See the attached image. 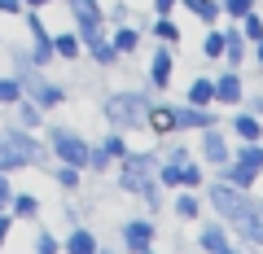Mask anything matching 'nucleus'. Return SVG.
Returning <instances> with one entry per match:
<instances>
[{
    "mask_svg": "<svg viewBox=\"0 0 263 254\" xmlns=\"http://www.w3.org/2000/svg\"><path fill=\"white\" fill-rule=\"evenodd\" d=\"M13 210H18L22 219H35L40 215V202L31 198V193H18V198H13Z\"/></svg>",
    "mask_w": 263,
    "mask_h": 254,
    "instance_id": "4be33fe9",
    "label": "nucleus"
},
{
    "mask_svg": "<svg viewBox=\"0 0 263 254\" xmlns=\"http://www.w3.org/2000/svg\"><path fill=\"white\" fill-rule=\"evenodd\" d=\"M123 241H127L132 254H145L154 245V224H149V219H132V224L123 228Z\"/></svg>",
    "mask_w": 263,
    "mask_h": 254,
    "instance_id": "0eeeda50",
    "label": "nucleus"
},
{
    "mask_svg": "<svg viewBox=\"0 0 263 254\" xmlns=\"http://www.w3.org/2000/svg\"><path fill=\"white\" fill-rule=\"evenodd\" d=\"M176 215L180 219H197V198H193V193H180V198H176Z\"/></svg>",
    "mask_w": 263,
    "mask_h": 254,
    "instance_id": "393cba45",
    "label": "nucleus"
},
{
    "mask_svg": "<svg viewBox=\"0 0 263 254\" xmlns=\"http://www.w3.org/2000/svg\"><path fill=\"white\" fill-rule=\"evenodd\" d=\"M215 101V79H193L189 84V105H211Z\"/></svg>",
    "mask_w": 263,
    "mask_h": 254,
    "instance_id": "4468645a",
    "label": "nucleus"
},
{
    "mask_svg": "<svg viewBox=\"0 0 263 254\" xmlns=\"http://www.w3.org/2000/svg\"><path fill=\"white\" fill-rule=\"evenodd\" d=\"M228 232L219 224H211V228H202V250H211V254H228Z\"/></svg>",
    "mask_w": 263,
    "mask_h": 254,
    "instance_id": "ddd939ff",
    "label": "nucleus"
},
{
    "mask_svg": "<svg viewBox=\"0 0 263 254\" xmlns=\"http://www.w3.org/2000/svg\"><path fill=\"white\" fill-rule=\"evenodd\" d=\"M9 202H13V188H9V180H5V171H0V210L9 206Z\"/></svg>",
    "mask_w": 263,
    "mask_h": 254,
    "instance_id": "c9c22d12",
    "label": "nucleus"
},
{
    "mask_svg": "<svg viewBox=\"0 0 263 254\" xmlns=\"http://www.w3.org/2000/svg\"><path fill=\"white\" fill-rule=\"evenodd\" d=\"M27 22H31V35H35V62L44 66V62H53V57H57V53H53V35H48V27L35 18V13H31Z\"/></svg>",
    "mask_w": 263,
    "mask_h": 254,
    "instance_id": "1a4fd4ad",
    "label": "nucleus"
},
{
    "mask_svg": "<svg viewBox=\"0 0 263 254\" xmlns=\"http://www.w3.org/2000/svg\"><path fill=\"white\" fill-rule=\"evenodd\" d=\"M40 145L31 141L27 132H0V171H13V167H31V162H40Z\"/></svg>",
    "mask_w": 263,
    "mask_h": 254,
    "instance_id": "20e7f679",
    "label": "nucleus"
},
{
    "mask_svg": "<svg viewBox=\"0 0 263 254\" xmlns=\"http://www.w3.org/2000/svg\"><path fill=\"white\" fill-rule=\"evenodd\" d=\"M154 171H158V158H154V153H123L119 184L127 188V193H145L149 202H158V184H154Z\"/></svg>",
    "mask_w": 263,
    "mask_h": 254,
    "instance_id": "f257e3e1",
    "label": "nucleus"
},
{
    "mask_svg": "<svg viewBox=\"0 0 263 254\" xmlns=\"http://www.w3.org/2000/svg\"><path fill=\"white\" fill-rule=\"evenodd\" d=\"M202 53H206V57H219V53H224V31H211V35L202 40Z\"/></svg>",
    "mask_w": 263,
    "mask_h": 254,
    "instance_id": "cd10ccee",
    "label": "nucleus"
},
{
    "mask_svg": "<svg viewBox=\"0 0 263 254\" xmlns=\"http://www.w3.org/2000/svg\"><path fill=\"white\" fill-rule=\"evenodd\" d=\"M241 35H246V40H254V44L263 40V22L254 18V13H246V18H241Z\"/></svg>",
    "mask_w": 263,
    "mask_h": 254,
    "instance_id": "bb28decb",
    "label": "nucleus"
},
{
    "mask_svg": "<svg viewBox=\"0 0 263 254\" xmlns=\"http://www.w3.org/2000/svg\"><path fill=\"white\" fill-rule=\"evenodd\" d=\"M9 101H22V84L18 79H0V105H9Z\"/></svg>",
    "mask_w": 263,
    "mask_h": 254,
    "instance_id": "a878e982",
    "label": "nucleus"
},
{
    "mask_svg": "<svg viewBox=\"0 0 263 254\" xmlns=\"http://www.w3.org/2000/svg\"><path fill=\"white\" fill-rule=\"evenodd\" d=\"M22 5H48V0H22Z\"/></svg>",
    "mask_w": 263,
    "mask_h": 254,
    "instance_id": "79ce46f5",
    "label": "nucleus"
},
{
    "mask_svg": "<svg viewBox=\"0 0 263 254\" xmlns=\"http://www.w3.org/2000/svg\"><path fill=\"white\" fill-rule=\"evenodd\" d=\"M35 250H44V254H53V250H57V237H48V232H40V237H35Z\"/></svg>",
    "mask_w": 263,
    "mask_h": 254,
    "instance_id": "e433bc0d",
    "label": "nucleus"
},
{
    "mask_svg": "<svg viewBox=\"0 0 263 254\" xmlns=\"http://www.w3.org/2000/svg\"><path fill=\"white\" fill-rule=\"evenodd\" d=\"M233 127H237V136H241V141H259V136H263V123L250 119V114H237Z\"/></svg>",
    "mask_w": 263,
    "mask_h": 254,
    "instance_id": "a211bd4d",
    "label": "nucleus"
},
{
    "mask_svg": "<svg viewBox=\"0 0 263 254\" xmlns=\"http://www.w3.org/2000/svg\"><path fill=\"white\" fill-rule=\"evenodd\" d=\"M66 250H70V254H92L97 250V237L84 232V228H75V232L66 237Z\"/></svg>",
    "mask_w": 263,
    "mask_h": 254,
    "instance_id": "f3484780",
    "label": "nucleus"
},
{
    "mask_svg": "<svg viewBox=\"0 0 263 254\" xmlns=\"http://www.w3.org/2000/svg\"><path fill=\"white\" fill-rule=\"evenodd\" d=\"M101 149L110 153V158H123V153H127V145H123V136L114 132V136H105V141H101Z\"/></svg>",
    "mask_w": 263,
    "mask_h": 254,
    "instance_id": "c85d7f7f",
    "label": "nucleus"
},
{
    "mask_svg": "<svg viewBox=\"0 0 263 254\" xmlns=\"http://www.w3.org/2000/svg\"><path fill=\"white\" fill-rule=\"evenodd\" d=\"M180 184H184V188H193V184H202V171H197L193 162H184V167H180Z\"/></svg>",
    "mask_w": 263,
    "mask_h": 254,
    "instance_id": "72a5a7b5",
    "label": "nucleus"
},
{
    "mask_svg": "<svg viewBox=\"0 0 263 254\" xmlns=\"http://www.w3.org/2000/svg\"><path fill=\"white\" fill-rule=\"evenodd\" d=\"M219 5H224V13H233V18H246L254 0H219Z\"/></svg>",
    "mask_w": 263,
    "mask_h": 254,
    "instance_id": "2f4dec72",
    "label": "nucleus"
},
{
    "mask_svg": "<svg viewBox=\"0 0 263 254\" xmlns=\"http://www.w3.org/2000/svg\"><path fill=\"white\" fill-rule=\"evenodd\" d=\"M149 84H154V88H167V84H171V53H167V48L154 53V62H149Z\"/></svg>",
    "mask_w": 263,
    "mask_h": 254,
    "instance_id": "f8f14e48",
    "label": "nucleus"
},
{
    "mask_svg": "<svg viewBox=\"0 0 263 254\" xmlns=\"http://www.w3.org/2000/svg\"><path fill=\"white\" fill-rule=\"evenodd\" d=\"M259 62H263V40H259Z\"/></svg>",
    "mask_w": 263,
    "mask_h": 254,
    "instance_id": "37998d69",
    "label": "nucleus"
},
{
    "mask_svg": "<svg viewBox=\"0 0 263 254\" xmlns=\"http://www.w3.org/2000/svg\"><path fill=\"white\" fill-rule=\"evenodd\" d=\"M154 9H158V13H171V9H176V0H154Z\"/></svg>",
    "mask_w": 263,
    "mask_h": 254,
    "instance_id": "ea45409f",
    "label": "nucleus"
},
{
    "mask_svg": "<svg viewBox=\"0 0 263 254\" xmlns=\"http://www.w3.org/2000/svg\"><path fill=\"white\" fill-rule=\"evenodd\" d=\"M22 9V0H0V13H18Z\"/></svg>",
    "mask_w": 263,
    "mask_h": 254,
    "instance_id": "4c0bfd02",
    "label": "nucleus"
},
{
    "mask_svg": "<svg viewBox=\"0 0 263 254\" xmlns=\"http://www.w3.org/2000/svg\"><path fill=\"white\" fill-rule=\"evenodd\" d=\"M211 206H215V210H219V215H224L233 228L241 224V219H250V215H263V202L246 198L241 188H237V184H228V180L211 188Z\"/></svg>",
    "mask_w": 263,
    "mask_h": 254,
    "instance_id": "f03ea898",
    "label": "nucleus"
},
{
    "mask_svg": "<svg viewBox=\"0 0 263 254\" xmlns=\"http://www.w3.org/2000/svg\"><path fill=\"white\" fill-rule=\"evenodd\" d=\"M237 158H241V162H250V167H259V171H263V149H259V141H246L241 149H237Z\"/></svg>",
    "mask_w": 263,
    "mask_h": 254,
    "instance_id": "5701e85b",
    "label": "nucleus"
},
{
    "mask_svg": "<svg viewBox=\"0 0 263 254\" xmlns=\"http://www.w3.org/2000/svg\"><path fill=\"white\" fill-rule=\"evenodd\" d=\"M53 153H57L62 162H70V167H88V153H92V149H88V141H84L79 132L57 127V132H53Z\"/></svg>",
    "mask_w": 263,
    "mask_h": 254,
    "instance_id": "39448f33",
    "label": "nucleus"
},
{
    "mask_svg": "<svg viewBox=\"0 0 263 254\" xmlns=\"http://www.w3.org/2000/svg\"><path fill=\"white\" fill-rule=\"evenodd\" d=\"M22 84L31 88V101H35L40 110H53V105H62V96H66L57 84H48V79H40V75H27Z\"/></svg>",
    "mask_w": 263,
    "mask_h": 254,
    "instance_id": "423d86ee",
    "label": "nucleus"
},
{
    "mask_svg": "<svg viewBox=\"0 0 263 254\" xmlns=\"http://www.w3.org/2000/svg\"><path fill=\"white\" fill-rule=\"evenodd\" d=\"M136 44H141V35H136V31H132V27H123L119 35H114V53H132V48H136Z\"/></svg>",
    "mask_w": 263,
    "mask_h": 254,
    "instance_id": "b1692460",
    "label": "nucleus"
},
{
    "mask_svg": "<svg viewBox=\"0 0 263 254\" xmlns=\"http://www.w3.org/2000/svg\"><path fill=\"white\" fill-rule=\"evenodd\" d=\"M184 5H189V9H193L202 22H215L219 13H224V5H219V0H184Z\"/></svg>",
    "mask_w": 263,
    "mask_h": 254,
    "instance_id": "aec40b11",
    "label": "nucleus"
},
{
    "mask_svg": "<svg viewBox=\"0 0 263 254\" xmlns=\"http://www.w3.org/2000/svg\"><path fill=\"white\" fill-rule=\"evenodd\" d=\"M5 237H9V215L0 210V245H5Z\"/></svg>",
    "mask_w": 263,
    "mask_h": 254,
    "instance_id": "58836bf2",
    "label": "nucleus"
},
{
    "mask_svg": "<svg viewBox=\"0 0 263 254\" xmlns=\"http://www.w3.org/2000/svg\"><path fill=\"white\" fill-rule=\"evenodd\" d=\"M215 101L219 105H237L241 101V75H237V70H228V75L215 79Z\"/></svg>",
    "mask_w": 263,
    "mask_h": 254,
    "instance_id": "9b49d317",
    "label": "nucleus"
},
{
    "mask_svg": "<svg viewBox=\"0 0 263 254\" xmlns=\"http://www.w3.org/2000/svg\"><path fill=\"white\" fill-rule=\"evenodd\" d=\"M57 184H62V188H75V184H79V167H70V162H66V167L57 171Z\"/></svg>",
    "mask_w": 263,
    "mask_h": 254,
    "instance_id": "473e14b6",
    "label": "nucleus"
},
{
    "mask_svg": "<svg viewBox=\"0 0 263 254\" xmlns=\"http://www.w3.org/2000/svg\"><path fill=\"white\" fill-rule=\"evenodd\" d=\"M18 119H22V127H35V123H40V105H35V101H22Z\"/></svg>",
    "mask_w": 263,
    "mask_h": 254,
    "instance_id": "7c9ffc66",
    "label": "nucleus"
},
{
    "mask_svg": "<svg viewBox=\"0 0 263 254\" xmlns=\"http://www.w3.org/2000/svg\"><path fill=\"white\" fill-rule=\"evenodd\" d=\"M154 35H158V40H167V44H176V40H180V27H176V22H167V18H162L158 27H154Z\"/></svg>",
    "mask_w": 263,
    "mask_h": 254,
    "instance_id": "c756f323",
    "label": "nucleus"
},
{
    "mask_svg": "<svg viewBox=\"0 0 263 254\" xmlns=\"http://www.w3.org/2000/svg\"><path fill=\"white\" fill-rule=\"evenodd\" d=\"M254 175H259V167H250V162H241V158H237L233 167H228V184H237V188L254 184Z\"/></svg>",
    "mask_w": 263,
    "mask_h": 254,
    "instance_id": "dca6fc26",
    "label": "nucleus"
},
{
    "mask_svg": "<svg viewBox=\"0 0 263 254\" xmlns=\"http://www.w3.org/2000/svg\"><path fill=\"white\" fill-rule=\"evenodd\" d=\"M176 127H215V114L206 110V105H184V110H176Z\"/></svg>",
    "mask_w": 263,
    "mask_h": 254,
    "instance_id": "6e6552de",
    "label": "nucleus"
},
{
    "mask_svg": "<svg viewBox=\"0 0 263 254\" xmlns=\"http://www.w3.org/2000/svg\"><path fill=\"white\" fill-rule=\"evenodd\" d=\"M154 127V132H171V127H176V110H171V105H149V119H145Z\"/></svg>",
    "mask_w": 263,
    "mask_h": 254,
    "instance_id": "2eb2a0df",
    "label": "nucleus"
},
{
    "mask_svg": "<svg viewBox=\"0 0 263 254\" xmlns=\"http://www.w3.org/2000/svg\"><path fill=\"white\" fill-rule=\"evenodd\" d=\"M250 105H254V114H263V96H254V101H250Z\"/></svg>",
    "mask_w": 263,
    "mask_h": 254,
    "instance_id": "a19ab883",
    "label": "nucleus"
},
{
    "mask_svg": "<svg viewBox=\"0 0 263 254\" xmlns=\"http://www.w3.org/2000/svg\"><path fill=\"white\" fill-rule=\"evenodd\" d=\"M224 53H228V62H233V66L246 57V35H241V31H228V35H224Z\"/></svg>",
    "mask_w": 263,
    "mask_h": 254,
    "instance_id": "412c9836",
    "label": "nucleus"
},
{
    "mask_svg": "<svg viewBox=\"0 0 263 254\" xmlns=\"http://www.w3.org/2000/svg\"><path fill=\"white\" fill-rule=\"evenodd\" d=\"M79 44H84V40H79L75 31H66V35H53V53H57V57H79Z\"/></svg>",
    "mask_w": 263,
    "mask_h": 254,
    "instance_id": "6ab92c4d",
    "label": "nucleus"
},
{
    "mask_svg": "<svg viewBox=\"0 0 263 254\" xmlns=\"http://www.w3.org/2000/svg\"><path fill=\"white\" fill-rule=\"evenodd\" d=\"M105 119H110V127H119V132H127V127H145V119H149V101L136 92H119L105 101Z\"/></svg>",
    "mask_w": 263,
    "mask_h": 254,
    "instance_id": "7ed1b4c3",
    "label": "nucleus"
},
{
    "mask_svg": "<svg viewBox=\"0 0 263 254\" xmlns=\"http://www.w3.org/2000/svg\"><path fill=\"white\" fill-rule=\"evenodd\" d=\"M202 153H206V162H215V167H228V145H224V136L215 132V127H206V136H202Z\"/></svg>",
    "mask_w": 263,
    "mask_h": 254,
    "instance_id": "9d476101",
    "label": "nucleus"
},
{
    "mask_svg": "<svg viewBox=\"0 0 263 254\" xmlns=\"http://www.w3.org/2000/svg\"><path fill=\"white\" fill-rule=\"evenodd\" d=\"M180 167H184V162H167V167H162V184H180Z\"/></svg>",
    "mask_w": 263,
    "mask_h": 254,
    "instance_id": "f704fd0d",
    "label": "nucleus"
}]
</instances>
